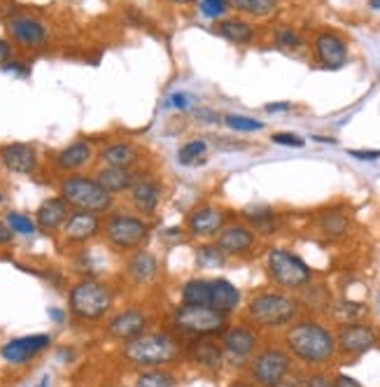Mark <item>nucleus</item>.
<instances>
[{
	"label": "nucleus",
	"instance_id": "7c9ffc66",
	"mask_svg": "<svg viewBox=\"0 0 380 387\" xmlns=\"http://www.w3.org/2000/svg\"><path fill=\"white\" fill-rule=\"evenodd\" d=\"M217 33L233 45H247L254 38V29L245 19H222L217 24Z\"/></svg>",
	"mask_w": 380,
	"mask_h": 387
},
{
	"label": "nucleus",
	"instance_id": "f3484780",
	"mask_svg": "<svg viewBox=\"0 0 380 387\" xmlns=\"http://www.w3.org/2000/svg\"><path fill=\"white\" fill-rule=\"evenodd\" d=\"M52 345L50 334H29V336H19L12 338L0 348V357L3 362H8L10 366H24L29 364L33 357H38L40 352H45Z\"/></svg>",
	"mask_w": 380,
	"mask_h": 387
},
{
	"label": "nucleus",
	"instance_id": "c03bdc74",
	"mask_svg": "<svg viewBox=\"0 0 380 387\" xmlns=\"http://www.w3.org/2000/svg\"><path fill=\"white\" fill-rule=\"evenodd\" d=\"M168 105L173 108H180V110H187L191 105V96L189 94H173L168 98Z\"/></svg>",
	"mask_w": 380,
	"mask_h": 387
},
{
	"label": "nucleus",
	"instance_id": "2eb2a0df",
	"mask_svg": "<svg viewBox=\"0 0 380 387\" xmlns=\"http://www.w3.org/2000/svg\"><path fill=\"white\" fill-rule=\"evenodd\" d=\"M8 36L12 38V43L19 45L22 50H43L47 45V38H50V31L47 26L36 17L29 15H17L8 19Z\"/></svg>",
	"mask_w": 380,
	"mask_h": 387
},
{
	"label": "nucleus",
	"instance_id": "1a4fd4ad",
	"mask_svg": "<svg viewBox=\"0 0 380 387\" xmlns=\"http://www.w3.org/2000/svg\"><path fill=\"white\" fill-rule=\"evenodd\" d=\"M163 194H166V187H163V180L152 170H142L138 173L133 187L126 191L129 196V205L133 208L136 215L140 217H154L159 205L163 201Z\"/></svg>",
	"mask_w": 380,
	"mask_h": 387
},
{
	"label": "nucleus",
	"instance_id": "cd10ccee",
	"mask_svg": "<svg viewBox=\"0 0 380 387\" xmlns=\"http://www.w3.org/2000/svg\"><path fill=\"white\" fill-rule=\"evenodd\" d=\"M315 224H317V231L329 240H338V238L348 236V231H350L348 215H345L343 210H338V208L322 210L320 215H317Z\"/></svg>",
	"mask_w": 380,
	"mask_h": 387
},
{
	"label": "nucleus",
	"instance_id": "393cba45",
	"mask_svg": "<svg viewBox=\"0 0 380 387\" xmlns=\"http://www.w3.org/2000/svg\"><path fill=\"white\" fill-rule=\"evenodd\" d=\"M315 57L324 68H341L345 61H348V45L341 36L331 31H324L315 38Z\"/></svg>",
	"mask_w": 380,
	"mask_h": 387
},
{
	"label": "nucleus",
	"instance_id": "72a5a7b5",
	"mask_svg": "<svg viewBox=\"0 0 380 387\" xmlns=\"http://www.w3.org/2000/svg\"><path fill=\"white\" fill-rule=\"evenodd\" d=\"M205 152H208V143L203 138H194L177 149V161L182 166H198L205 161Z\"/></svg>",
	"mask_w": 380,
	"mask_h": 387
},
{
	"label": "nucleus",
	"instance_id": "f704fd0d",
	"mask_svg": "<svg viewBox=\"0 0 380 387\" xmlns=\"http://www.w3.org/2000/svg\"><path fill=\"white\" fill-rule=\"evenodd\" d=\"M3 219H5V224L10 226V231L15 233V236H33V233L38 231L36 219H33L31 215H26V212L8 210Z\"/></svg>",
	"mask_w": 380,
	"mask_h": 387
},
{
	"label": "nucleus",
	"instance_id": "f257e3e1",
	"mask_svg": "<svg viewBox=\"0 0 380 387\" xmlns=\"http://www.w3.org/2000/svg\"><path fill=\"white\" fill-rule=\"evenodd\" d=\"M184 355L182 343L177 341L175 334L170 331H142L140 336L131 338L124 343L122 357L124 362L136 366V369H168L177 364L180 357Z\"/></svg>",
	"mask_w": 380,
	"mask_h": 387
},
{
	"label": "nucleus",
	"instance_id": "e433bc0d",
	"mask_svg": "<svg viewBox=\"0 0 380 387\" xmlns=\"http://www.w3.org/2000/svg\"><path fill=\"white\" fill-rule=\"evenodd\" d=\"M224 124L231 131H238V133H257V131L264 129V122L252 119V117H245V115H226Z\"/></svg>",
	"mask_w": 380,
	"mask_h": 387
},
{
	"label": "nucleus",
	"instance_id": "49530a36",
	"mask_svg": "<svg viewBox=\"0 0 380 387\" xmlns=\"http://www.w3.org/2000/svg\"><path fill=\"white\" fill-rule=\"evenodd\" d=\"M194 115H196V119L203 122V124H217L219 122L217 112H212V110H208V108H198Z\"/></svg>",
	"mask_w": 380,
	"mask_h": 387
},
{
	"label": "nucleus",
	"instance_id": "9b49d317",
	"mask_svg": "<svg viewBox=\"0 0 380 387\" xmlns=\"http://www.w3.org/2000/svg\"><path fill=\"white\" fill-rule=\"evenodd\" d=\"M103 231V215L87 210H71L66 224L61 226L59 236L64 247H85L94 243L96 238H101Z\"/></svg>",
	"mask_w": 380,
	"mask_h": 387
},
{
	"label": "nucleus",
	"instance_id": "864d4df0",
	"mask_svg": "<svg viewBox=\"0 0 380 387\" xmlns=\"http://www.w3.org/2000/svg\"><path fill=\"white\" fill-rule=\"evenodd\" d=\"M168 3H173V5H180V8H187V5H194L196 0H168Z\"/></svg>",
	"mask_w": 380,
	"mask_h": 387
},
{
	"label": "nucleus",
	"instance_id": "13d9d810",
	"mask_svg": "<svg viewBox=\"0 0 380 387\" xmlns=\"http://www.w3.org/2000/svg\"><path fill=\"white\" fill-rule=\"evenodd\" d=\"M38 387H50V378H43V380H40V383H38Z\"/></svg>",
	"mask_w": 380,
	"mask_h": 387
},
{
	"label": "nucleus",
	"instance_id": "6e6d98bb",
	"mask_svg": "<svg viewBox=\"0 0 380 387\" xmlns=\"http://www.w3.org/2000/svg\"><path fill=\"white\" fill-rule=\"evenodd\" d=\"M231 387H257L252 383H245V380H236V383H231Z\"/></svg>",
	"mask_w": 380,
	"mask_h": 387
},
{
	"label": "nucleus",
	"instance_id": "c85d7f7f",
	"mask_svg": "<svg viewBox=\"0 0 380 387\" xmlns=\"http://www.w3.org/2000/svg\"><path fill=\"white\" fill-rule=\"evenodd\" d=\"M240 217L245 219L247 226L254 231V233H264V236H271L280 229V219L278 215L271 210V208H259V210H243Z\"/></svg>",
	"mask_w": 380,
	"mask_h": 387
},
{
	"label": "nucleus",
	"instance_id": "f03ea898",
	"mask_svg": "<svg viewBox=\"0 0 380 387\" xmlns=\"http://www.w3.org/2000/svg\"><path fill=\"white\" fill-rule=\"evenodd\" d=\"M287 352L306 366H324L336 355V336L317 320H299L285 331Z\"/></svg>",
	"mask_w": 380,
	"mask_h": 387
},
{
	"label": "nucleus",
	"instance_id": "6ab92c4d",
	"mask_svg": "<svg viewBox=\"0 0 380 387\" xmlns=\"http://www.w3.org/2000/svg\"><path fill=\"white\" fill-rule=\"evenodd\" d=\"M147 324H149V317L145 310L140 308H126V310H119L115 313L110 320L105 322V334L115 341H122L126 343L131 338L140 336L142 331H147Z\"/></svg>",
	"mask_w": 380,
	"mask_h": 387
},
{
	"label": "nucleus",
	"instance_id": "a19ab883",
	"mask_svg": "<svg viewBox=\"0 0 380 387\" xmlns=\"http://www.w3.org/2000/svg\"><path fill=\"white\" fill-rule=\"evenodd\" d=\"M271 140L275 145H282V147H303L306 145V140H303L301 136L296 133H287V131H280V133H273Z\"/></svg>",
	"mask_w": 380,
	"mask_h": 387
},
{
	"label": "nucleus",
	"instance_id": "dca6fc26",
	"mask_svg": "<svg viewBox=\"0 0 380 387\" xmlns=\"http://www.w3.org/2000/svg\"><path fill=\"white\" fill-rule=\"evenodd\" d=\"M0 163L15 175H36L40 170V154L31 143H3L0 145Z\"/></svg>",
	"mask_w": 380,
	"mask_h": 387
},
{
	"label": "nucleus",
	"instance_id": "4c0bfd02",
	"mask_svg": "<svg viewBox=\"0 0 380 387\" xmlns=\"http://www.w3.org/2000/svg\"><path fill=\"white\" fill-rule=\"evenodd\" d=\"M364 313V306L362 303H352V301H341L334 306V315L336 320L341 324H348V322H357V317Z\"/></svg>",
	"mask_w": 380,
	"mask_h": 387
},
{
	"label": "nucleus",
	"instance_id": "0eeeda50",
	"mask_svg": "<svg viewBox=\"0 0 380 387\" xmlns=\"http://www.w3.org/2000/svg\"><path fill=\"white\" fill-rule=\"evenodd\" d=\"M245 315L254 327L278 329L294 322V317L299 315V301L282 292H261L247 303Z\"/></svg>",
	"mask_w": 380,
	"mask_h": 387
},
{
	"label": "nucleus",
	"instance_id": "a878e982",
	"mask_svg": "<svg viewBox=\"0 0 380 387\" xmlns=\"http://www.w3.org/2000/svg\"><path fill=\"white\" fill-rule=\"evenodd\" d=\"M138 173H140V168H115V166H98L92 175L98 180L103 189L110 191L117 198V196L126 194L131 187H133Z\"/></svg>",
	"mask_w": 380,
	"mask_h": 387
},
{
	"label": "nucleus",
	"instance_id": "6e6552de",
	"mask_svg": "<svg viewBox=\"0 0 380 387\" xmlns=\"http://www.w3.org/2000/svg\"><path fill=\"white\" fill-rule=\"evenodd\" d=\"M266 271L278 287L287 292H301L313 282V268L287 247H271L266 257Z\"/></svg>",
	"mask_w": 380,
	"mask_h": 387
},
{
	"label": "nucleus",
	"instance_id": "603ef678",
	"mask_svg": "<svg viewBox=\"0 0 380 387\" xmlns=\"http://www.w3.org/2000/svg\"><path fill=\"white\" fill-rule=\"evenodd\" d=\"M289 110V103H271V105H266V112H285Z\"/></svg>",
	"mask_w": 380,
	"mask_h": 387
},
{
	"label": "nucleus",
	"instance_id": "20e7f679",
	"mask_svg": "<svg viewBox=\"0 0 380 387\" xmlns=\"http://www.w3.org/2000/svg\"><path fill=\"white\" fill-rule=\"evenodd\" d=\"M57 194L71 205V210H87L96 215H108L115 210L117 198L101 187L94 175L87 173H73V175H61L57 182Z\"/></svg>",
	"mask_w": 380,
	"mask_h": 387
},
{
	"label": "nucleus",
	"instance_id": "473e14b6",
	"mask_svg": "<svg viewBox=\"0 0 380 387\" xmlns=\"http://www.w3.org/2000/svg\"><path fill=\"white\" fill-rule=\"evenodd\" d=\"M224 264H226V254L215 243H203L196 247V268L212 271V268H222Z\"/></svg>",
	"mask_w": 380,
	"mask_h": 387
},
{
	"label": "nucleus",
	"instance_id": "5fc2aeb1",
	"mask_svg": "<svg viewBox=\"0 0 380 387\" xmlns=\"http://www.w3.org/2000/svg\"><path fill=\"white\" fill-rule=\"evenodd\" d=\"M313 140H317V143H331V145L336 143L334 138H327V136H313Z\"/></svg>",
	"mask_w": 380,
	"mask_h": 387
},
{
	"label": "nucleus",
	"instance_id": "2f4dec72",
	"mask_svg": "<svg viewBox=\"0 0 380 387\" xmlns=\"http://www.w3.org/2000/svg\"><path fill=\"white\" fill-rule=\"evenodd\" d=\"M133 387H177V378L168 369H145L138 373Z\"/></svg>",
	"mask_w": 380,
	"mask_h": 387
},
{
	"label": "nucleus",
	"instance_id": "39448f33",
	"mask_svg": "<svg viewBox=\"0 0 380 387\" xmlns=\"http://www.w3.org/2000/svg\"><path fill=\"white\" fill-rule=\"evenodd\" d=\"M115 306V292L98 278H82L68 289V313L78 322H101Z\"/></svg>",
	"mask_w": 380,
	"mask_h": 387
},
{
	"label": "nucleus",
	"instance_id": "3c124183",
	"mask_svg": "<svg viewBox=\"0 0 380 387\" xmlns=\"http://www.w3.org/2000/svg\"><path fill=\"white\" fill-rule=\"evenodd\" d=\"M47 315H50L57 324H61V322L66 320V313H64V310H61V308H50V310H47Z\"/></svg>",
	"mask_w": 380,
	"mask_h": 387
},
{
	"label": "nucleus",
	"instance_id": "c9c22d12",
	"mask_svg": "<svg viewBox=\"0 0 380 387\" xmlns=\"http://www.w3.org/2000/svg\"><path fill=\"white\" fill-rule=\"evenodd\" d=\"M238 12H245L250 17H268L275 10L278 0H229Z\"/></svg>",
	"mask_w": 380,
	"mask_h": 387
},
{
	"label": "nucleus",
	"instance_id": "f8f14e48",
	"mask_svg": "<svg viewBox=\"0 0 380 387\" xmlns=\"http://www.w3.org/2000/svg\"><path fill=\"white\" fill-rule=\"evenodd\" d=\"M226 217H229V212H226L222 205L201 203V205H196V208H191L189 212H187L184 233L187 236H191V238L210 240L224 229Z\"/></svg>",
	"mask_w": 380,
	"mask_h": 387
},
{
	"label": "nucleus",
	"instance_id": "c756f323",
	"mask_svg": "<svg viewBox=\"0 0 380 387\" xmlns=\"http://www.w3.org/2000/svg\"><path fill=\"white\" fill-rule=\"evenodd\" d=\"M180 301L187 306H210V280L189 278L180 287Z\"/></svg>",
	"mask_w": 380,
	"mask_h": 387
},
{
	"label": "nucleus",
	"instance_id": "79ce46f5",
	"mask_svg": "<svg viewBox=\"0 0 380 387\" xmlns=\"http://www.w3.org/2000/svg\"><path fill=\"white\" fill-rule=\"evenodd\" d=\"M348 154L359 161H376L380 159V149H348Z\"/></svg>",
	"mask_w": 380,
	"mask_h": 387
},
{
	"label": "nucleus",
	"instance_id": "5701e85b",
	"mask_svg": "<svg viewBox=\"0 0 380 387\" xmlns=\"http://www.w3.org/2000/svg\"><path fill=\"white\" fill-rule=\"evenodd\" d=\"M184 355L191 359L196 366H201L205 371L217 373L224 366V350L222 343H215L210 336L205 338H191L189 343L184 345Z\"/></svg>",
	"mask_w": 380,
	"mask_h": 387
},
{
	"label": "nucleus",
	"instance_id": "412c9836",
	"mask_svg": "<svg viewBox=\"0 0 380 387\" xmlns=\"http://www.w3.org/2000/svg\"><path fill=\"white\" fill-rule=\"evenodd\" d=\"M259 345V334L252 327L238 324V327H226L222 334V350L233 362H247Z\"/></svg>",
	"mask_w": 380,
	"mask_h": 387
},
{
	"label": "nucleus",
	"instance_id": "a211bd4d",
	"mask_svg": "<svg viewBox=\"0 0 380 387\" xmlns=\"http://www.w3.org/2000/svg\"><path fill=\"white\" fill-rule=\"evenodd\" d=\"M215 245L222 250L226 257H245L257 245V233L243 222L224 224V229L215 236Z\"/></svg>",
	"mask_w": 380,
	"mask_h": 387
},
{
	"label": "nucleus",
	"instance_id": "4d7b16f0",
	"mask_svg": "<svg viewBox=\"0 0 380 387\" xmlns=\"http://www.w3.org/2000/svg\"><path fill=\"white\" fill-rule=\"evenodd\" d=\"M369 8H373V10H380V0H369Z\"/></svg>",
	"mask_w": 380,
	"mask_h": 387
},
{
	"label": "nucleus",
	"instance_id": "de8ad7c7",
	"mask_svg": "<svg viewBox=\"0 0 380 387\" xmlns=\"http://www.w3.org/2000/svg\"><path fill=\"white\" fill-rule=\"evenodd\" d=\"M334 387H362L359 385V380H355L352 376H345V373H338L334 378Z\"/></svg>",
	"mask_w": 380,
	"mask_h": 387
},
{
	"label": "nucleus",
	"instance_id": "8fccbe9b",
	"mask_svg": "<svg viewBox=\"0 0 380 387\" xmlns=\"http://www.w3.org/2000/svg\"><path fill=\"white\" fill-rule=\"evenodd\" d=\"M273 387H301V378H292V376H285L280 380L278 385H273Z\"/></svg>",
	"mask_w": 380,
	"mask_h": 387
},
{
	"label": "nucleus",
	"instance_id": "bb28decb",
	"mask_svg": "<svg viewBox=\"0 0 380 387\" xmlns=\"http://www.w3.org/2000/svg\"><path fill=\"white\" fill-rule=\"evenodd\" d=\"M240 301H243V296H240V289L233 282L226 278L210 280V308H215L224 315H231L240 308Z\"/></svg>",
	"mask_w": 380,
	"mask_h": 387
},
{
	"label": "nucleus",
	"instance_id": "423d86ee",
	"mask_svg": "<svg viewBox=\"0 0 380 387\" xmlns=\"http://www.w3.org/2000/svg\"><path fill=\"white\" fill-rule=\"evenodd\" d=\"M173 329L191 338H205V336H222L229 327V315L219 313L210 306H175L170 313Z\"/></svg>",
	"mask_w": 380,
	"mask_h": 387
},
{
	"label": "nucleus",
	"instance_id": "4be33fe9",
	"mask_svg": "<svg viewBox=\"0 0 380 387\" xmlns=\"http://www.w3.org/2000/svg\"><path fill=\"white\" fill-rule=\"evenodd\" d=\"M68 215H71V205H68L59 194H54V196H47L45 201L38 205L36 217L33 219H36V226L40 233H45V236H57L61 231V226L66 224Z\"/></svg>",
	"mask_w": 380,
	"mask_h": 387
},
{
	"label": "nucleus",
	"instance_id": "09e8293b",
	"mask_svg": "<svg viewBox=\"0 0 380 387\" xmlns=\"http://www.w3.org/2000/svg\"><path fill=\"white\" fill-rule=\"evenodd\" d=\"M10 54H12V45L8 43V40H0V61H8L10 59Z\"/></svg>",
	"mask_w": 380,
	"mask_h": 387
},
{
	"label": "nucleus",
	"instance_id": "9d476101",
	"mask_svg": "<svg viewBox=\"0 0 380 387\" xmlns=\"http://www.w3.org/2000/svg\"><path fill=\"white\" fill-rule=\"evenodd\" d=\"M250 362V378L257 387L278 385L292 371V355L282 348H264Z\"/></svg>",
	"mask_w": 380,
	"mask_h": 387
},
{
	"label": "nucleus",
	"instance_id": "bf43d9fd",
	"mask_svg": "<svg viewBox=\"0 0 380 387\" xmlns=\"http://www.w3.org/2000/svg\"><path fill=\"white\" fill-rule=\"evenodd\" d=\"M3 203H5V191L0 189V205H3Z\"/></svg>",
	"mask_w": 380,
	"mask_h": 387
},
{
	"label": "nucleus",
	"instance_id": "b1692460",
	"mask_svg": "<svg viewBox=\"0 0 380 387\" xmlns=\"http://www.w3.org/2000/svg\"><path fill=\"white\" fill-rule=\"evenodd\" d=\"M124 271H126L129 280L133 282V285H140V287L149 285V282H154L159 275V259L154 252L140 247V250L129 254L126 264H124Z\"/></svg>",
	"mask_w": 380,
	"mask_h": 387
},
{
	"label": "nucleus",
	"instance_id": "ddd939ff",
	"mask_svg": "<svg viewBox=\"0 0 380 387\" xmlns=\"http://www.w3.org/2000/svg\"><path fill=\"white\" fill-rule=\"evenodd\" d=\"M94 161H96V147L87 138L73 140L71 145H66V147H61L50 156L52 170L59 173V177L73 175V173H85V168H89Z\"/></svg>",
	"mask_w": 380,
	"mask_h": 387
},
{
	"label": "nucleus",
	"instance_id": "37998d69",
	"mask_svg": "<svg viewBox=\"0 0 380 387\" xmlns=\"http://www.w3.org/2000/svg\"><path fill=\"white\" fill-rule=\"evenodd\" d=\"M306 387H334V380L324 373H313V376L306 378Z\"/></svg>",
	"mask_w": 380,
	"mask_h": 387
},
{
	"label": "nucleus",
	"instance_id": "a18cd8bd",
	"mask_svg": "<svg viewBox=\"0 0 380 387\" xmlns=\"http://www.w3.org/2000/svg\"><path fill=\"white\" fill-rule=\"evenodd\" d=\"M12 240H15V233H12L10 226L5 224V219H0V250L12 245Z\"/></svg>",
	"mask_w": 380,
	"mask_h": 387
},
{
	"label": "nucleus",
	"instance_id": "7ed1b4c3",
	"mask_svg": "<svg viewBox=\"0 0 380 387\" xmlns=\"http://www.w3.org/2000/svg\"><path fill=\"white\" fill-rule=\"evenodd\" d=\"M152 229H154V224H152L147 217L115 208V210H110L108 215H103L101 236L110 245V250L131 254L147 245Z\"/></svg>",
	"mask_w": 380,
	"mask_h": 387
},
{
	"label": "nucleus",
	"instance_id": "4468645a",
	"mask_svg": "<svg viewBox=\"0 0 380 387\" xmlns=\"http://www.w3.org/2000/svg\"><path fill=\"white\" fill-rule=\"evenodd\" d=\"M378 343L376 329L364 322H348L341 324L336 334V352L345 357H362Z\"/></svg>",
	"mask_w": 380,
	"mask_h": 387
},
{
	"label": "nucleus",
	"instance_id": "58836bf2",
	"mask_svg": "<svg viewBox=\"0 0 380 387\" xmlns=\"http://www.w3.org/2000/svg\"><path fill=\"white\" fill-rule=\"evenodd\" d=\"M275 43H278V47H282V50H301L303 40L296 31L292 29H278L275 31Z\"/></svg>",
	"mask_w": 380,
	"mask_h": 387
},
{
	"label": "nucleus",
	"instance_id": "ea45409f",
	"mask_svg": "<svg viewBox=\"0 0 380 387\" xmlns=\"http://www.w3.org/2000/svg\"><path fill=\"white\" fill-rule=\"evenodd\" d=\"M226 5H229V0H201V12L205 17L217 19L226 12Z\"/></svg>",
	"mask_w": 380,
	"mask_h": 387
},
{
	"label": "nucleus",
	"instance_id": "aec40b11",
	"mask_svg": "<svg viewBox=\"0 0 380 387\" xmlns=\"http://www.w3.org/2000/svg\"><path fill=\"white\" fill-rule=\"evenodd\" d=\"M142 156V147L131 140H115L96 149V161L101 166H115V168H140Z\"/></svg>",
	"mask_w": 380,
	"mask_h": 387
}]
</instances>
